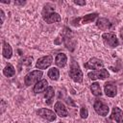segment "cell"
I'll use <instances>...</instances> for the list:
<instances>
[{"label":"cell","instance_id":"cell-22","mask_svg":"<svg viewBox=\"0 0 123 123\" xmlns=\"http://www.w3.org/2000/svg\"><path fill=\"white\" fill-rule=\"evenodd\" d=\"M47 76L52 81H58L60 78V71L57 67H51L47 72Z\"/></svg>","mask_w":123,"mask_h":123},{"label":"cell","instance_id":"cell-12","mask_svg":"<svg viewBox=\"0 0 123 123\" xmlns=\"http://www.w3.org/2000/svg\"><path fill=\"white\" fill-rule=\"evenodd\" d=\"M54 110L57 115H59L60 117H66L68 115V111L65 108V106L63 105V103H62L61 101H57L54 105Z\"/></svg>","mask_w":123,"mask_h":123},{"label":"cell","instance_id":"cell-13","mask_svg":"<svg viewBox=\"0 0 123 123\" xmlns=\"http://www.w3.org/2000/svg\"><path fill=\"white\" fill-rule=\"evenodd\" d=\"M111 120H114L116 123H123V111L118 107H113L110 115Z\"/></svg>","mask_w":123,"mask_h":123},{"label":"cell","instance_id":"cell-6","mask_svg":"<svg viewBox=\"0 0 123 123\" xmlns=\"http://www.w3.org/2000/svg\"><path fill=\"white\" fill-rule=\"evenodd\" d=\"M93 109L95 111V112L98 115L101 116H107L109 111H110V108L108 105H106L103 101H101L100 99H96L93 103Z\"/></svg>","mask_w":123,"mask_h":123},{"label":"cell","instance_id":"cell-1","mask_svg":"<svg viewBox=\"0 0 123 123\" xmlns=\"http://www.w3.org/2000/svg\"><path fill=\"white\" fill-rule=\"evenodd\" d=\"M54 6L51 3H47L43 9H42V19L48 23V24H52V23H56V22H60L62 20L61 15L58 12H54Z\"/></svg>","mask_w":123,"mask_h":123},{"label":"cell","instance_id":"cell-20","mask_svg":"<svg viewBox=\"0 0 123 123\" xmlns=\"http://www.w3.org/2000/svg\"><path fill=\"white\" fill-rule=\"evenodd\" d=\"M89 88H90V90H91V92H92V94L94 96L99 97V96L102 95V89H101V86H100V84L99 83H97V82L92 83L90 85Z\"/></svg>","mask_w":123,"mask_h":123},{"label":"cell","instance_id":"cell-10","mask_svg":"<svg viewBox=\"0 0 123 123\" xmlns=\"http://www.w3.org/2000/svg\"><path fill=\"white\" fill-rule=\"evenodd\" d=\"M52 62H53V57L51 55H47V56L39 58L37 61L36 67L38 69H46L52 64Z\"/></svg>","mask_w":123,"mask_h":123},{"label":"cell","instance_id":"cell-4","mask_svg":"<svg viewBox=\"0 0 123 123\" xmlns=\"http://www.w3.org/2000/svg\"><path fill=\"white\" fill-rule=\"evenodd\" d=\"M43 75V72L41 70H33L31 72H29L28 74L25 75L24 77V84L29 86L31 85H36L39 80L40 78L42 77Z\"/></svg>","mask_w":123,"mask_h":123},{"label":"cell","instance_id":"cell-33","mask_svg":"<svg viewBox=\"0 0 123 123\" xmlns=\"http://www.w3.org/2000/svg\"><path fill=\"white\" fill-rule=\"evenodd\" d=\"M59 123H63V122H59Z\"/></svg>","mask_w":123,"mask_h":123},{"label":"cell","instance_id":"cell-27","mask_svg":"<svg viewBox=\"0 0 123 123\" xmlns=\"http://www.w3.org/2000/svg\"><path fill=\"white\" fill-rule=\"evenodd\" d=\"M66 102H67V104H68V105H70V106H72V107H75V103L72 101V99H71V98H67Z\"/></svg>","mask_w":123,"mask_h":123},{"label":"cell","instance_id":"cell-31","mask_svg":"<svg viewBox=\"0 0 123 123\" xmlns=\"http://www.w3.org/2000/svg\"><path fill=\"white\" fill-rule=\"evenodd\" d=\"M120 37L122 39V43H123V27L120 29Z\"/></svg>","mask_w":123,"mask_h":123},{"label":"cell","instance_id":"cell-23","mask_svg":"<svg viewBox=\"0 0 123 123\" xmlns=\"http://www.w3.org/2000/svg\"><path fill=\"white\" fill-rule=\"evenodd\" d=\"M80 115L83 119H86L87 116H88V111L86 107H82L81 110H80Z\"/></svg>","mask_w":123,"mask_h":123},{"label":"cell","instance_id":"cell-28","mask_svg":"<svg viewBox=\"0 0 123 123\" xmlns=\"http://www.w3.org/2000/svg\"><path fill=\"white\" fill-rule=\"evenodd\" d=\"M0 12H1V23L3 24V22H4V19H5V13H4V11L1 9L0 10Z\"/></svg>","mask_w":123,"mask_h":123},{"label":"cell","instance_id":"cell-5","mask_svg":"<svg viewBox=\"0 0 123 123\" xmlns=\"http://www.w3.org/2000/svg\"><path fill=\"white\" fill-rule=\"evenodd\" d=\"M102 39H103L104 43L109 47L115 48L119 45V40L114 33H110V32L104 33L102 35Z\"/></svg>","mask_w":123,"mask_h":123},{"label":"cell","instance_id":"cell-29","mask_svg":"<svg viewBox=\"0 0 123 123\" xmlns=\"http://www.w3.org/2000/svg\"><path fill=\"white\" fill-rule=\"evenodd\" d=\"M25 3H26L25 1H21V2H20V1H14V2H13L14 5H20V6H23Z\"/></svg>","mask_w":123,"mask_h":123},{"label":"cell","instance_id":"cell-9","mask_svg":"<svg viewBox=\"0 0 123 123\" xmlns=\"http://www.w3.org/2000/svg\"><path fill=\"white\" fill-rule=\"evenodd\" d=\"M85 67L86 69H94V70H98V69H102L104 68V62L102 60L100 59H97L95 57L93 58H90L88 60L87 62H86L85 64Z\"/></svg>","mask_w":123,"mask_h":123},{"label":"cell","instance_id":"cell-3","mask_svg":"<svg viewBox=\"0 0 123 123\" xmlns=\"http://www.w3.org/2000/svg\"><path fill=\"white\" fill-rule=\"evenodd\" d=\"M62 37V41H63L65 47L69 51H73L75 48V45H76V40L74 38L73 33L71 32V30L69 28H67V27L63 28Z\"/></svg>","mask_w":123,"mask_h":123},{"label":"cell","instance_id":"cell-19","mask_svg":"<svg viewBox=\"0 0 123 123\" xmlns=\"http://www.w3.org/2000/svg\"><path fill=\"white\" fill-rule=\"evenodd\" d=\"M97 17H98V13H97V12H92V13L86 14L85 16L81 17V23H82V24H87V23H90V22L94 21Z\"/></svg>","mask_w":123,"mask_h":123},{"label":"cell","instance_id":"cell-8","mask_svg":"<svg viewBox=\"0 0 123 123\" xmlns=\"http://www.w3.org/2000/svg\"><path fill=\"white\" fill-rule=\"evenodd\" d=\"M110 76V73L107 69L102 68V69H98V70H93L91 72L87 73V77L90 80H104L106 78H108Z\"/></svg>","mask_w":123,"mask_h":123},{"label":"cell","instance_id":"cell-24","mask_svg":"<svg viewBox=\"0 0 123 123\" xmlns=\"http://www.w3.org/2000/svg\"><path fill=\"white\" fill-rule=\"evenodd\" d=\"M32 62H33V58H32V57H26V58L21 62V63H22L23 65L29 66V65H32Z\"/></svg>","mask_w":123,"mask_h":123},{"label":"cell","instance_id":"cell-32","mask_svg":"<svg viewBox=\"0 0 123 123\" xmlns=\"http://www.w3.org/2000/svg\"><path fill=\"white\" fill-rule=\"evenodd\" d=\"M105 123H112V122L111 121V119H109V120H106V121H105Z\"/></svg>","mask_w":123,"mask_h":123},{"label":"cell","instance_id":"cell-30","mask_svg":"<svg viewBox=\"0 0 123 123\" xmlns=\"http://www.w3.org/2000/svg\"><path fill=\"white\" fill-rule=\"evenodd\" d=\"M1 104H2V112H4V111H5V101L2 100L1 101Z\"/></svg>","mask_w":123,"mask_h":123},{"label":"cell","instance_id":"cell-21","mask_svg":"<svg viewBox=\"0 0 123 123\" xmlns=\"http://www.w3.org/2000/svg\"><path fill=\"white\" fill-rule=\"evenodd\" d=\"M3 74H4L6 77H8V78L13 77V76L15 75V69H14L13 65L11 64V63H8V64L5 66V68L3 69Z\"/></svg>","mask_w":123,"mask_h":123},{"label":"cell","instance_id":"cell-26","mask_svg":"<svg viewBox=\"0 0 123 123\" xmlns=\"http://www.w3.org/2000/svg\"><path fill=\"white\" fill-rule=\"evenodd\" d=\"M73 3L74 4H76V5H79V6H85L86 5V1H80V0H74L73 1Z\"/></svg>","mask_w":123,"mask_h":123},{"label":"cell","instance_id":"cell-14","mask_svg":"<svg viewBox=\"0 0 123 123\" xmlns=\"http://www.w3.org/2000/svg\"><path fill=\"white\" fill-rule=\"evenodd\" d=\"M48 82L46 79H41L39 80L33 87V92L37 94V93H40V92H44L46 90V88L48 87Z\"/></svg>","mask_w":123,"mask_h":123},{"label":"cell","instance_id":"cell-11","mask_svg":"<svg viewBox=\"0 0 123 123\" xmlns=\"http://www.w3.org/2000/svg\"><path fill=\"white\" fill-rule=\"evenodd\" d=\"M104 92L108 97H114L117 94V87L114 83L112 82H108L104 86Z\"/></svg>","mask_w":123,"mask_h":123},{"label":"cell","instance_id":"cell-18","mask_svg":"<svg viewBox=\"0 0 123 123\" xmlns=\"http://www.w3.org/2000/svg\"><path fill=\"white\" fill-rule=\"evenodd\" d=\"M54 96H55V90H54V87L53 86H48L46 88V90L44 91V98L46 99L45 102L47 105H51L52 102H53V99H54Z\"/></svg>","mask_w":123,"mask_h":123},{"label":"cell","instance_id":"cell-2","mask_svg":"<svg viewBox=\"0 0 123 123\" xmlns=\"http://www.w3.org/2000/svg\"><path fill=\"white\" fill-rule=\"evenodd\" d=\"M68 74H69V77L75 83H82L83 82V77H84L83 71L81 70L78 62H75L73 59L71 60V62H70V68H69Z\"/></svg>","mask_w":123,"mask_h":123},{"label":"cell","instance_id":"cell-16","mask_svg":"<svg viewBox=\"0 0 123 123\" xmlns=\"http://www.w3.org/2000/svg\"><path fill=\"white\" fill-rule=\"evenodd\" d=\"M66 62H67V57L64 53H58L56 58H55V64L58 66V67H64L66 65Z\"/></svg>","mask_w":123,"mask_h":123},{"label":"cell","instance_id":"cell-25","mask_svg":"<svg viewBox=\"0 0 123 123\" xmlns=\"http://www.w3.org/2000/svg\"><path fill=\"white\" fill-rule=\"evenodd\" d=\"M80 20H81V17H75L74 19H72V21H71V24H72L73 26H79Z\"/></svg>","mask_w":123,"mask_h":123},{"label":"cell","instance_id":"cell-17","mask_svg":"<svg viewBox=\"0 0 123 123\" xmlns=\"http://www.w3.org/2000/svg\"><path fill=\"white\" fill-rule=\"evenodd\" d=\"M2 55L5 59H11L12 56V48L7 41L3 40V47H2Z\"/></svg>","mask_w":123,"mask_h":123},{"label":"cell","instance_id":"cell-7","mask_svg":"<svg viewBox=\"0 0 123 123\" xmlns=\"http://www.w3.org/2000/svg\"><path fill=\"white\" fill-rule=\"evenodd\" d=\"M37 114L39 117H41V118H43V119H45V120H47V121H49V122H53V121H55L56 118H57L56 112H54L53 111H51V110H49V109H46V108L38 109V110L37 111Z\"/></svg>","mask_w":123,"mask_h":123},{"label":"cell","instance_id":"cell-15","mask_svg":"<svg viewBox=\"0 0 123 123\" xmlns=\"http://www.w3.org/2000/svg\"><path fill=\"white\" fill-rule=\"evenodd\" d=\"M96 26L97 28H99L102 31H106V30H110L112 27V24L111 23V21L105 17H99L96 21Z\"/></svg>","mask_w":123,"mask_h":123}]
</instances>
